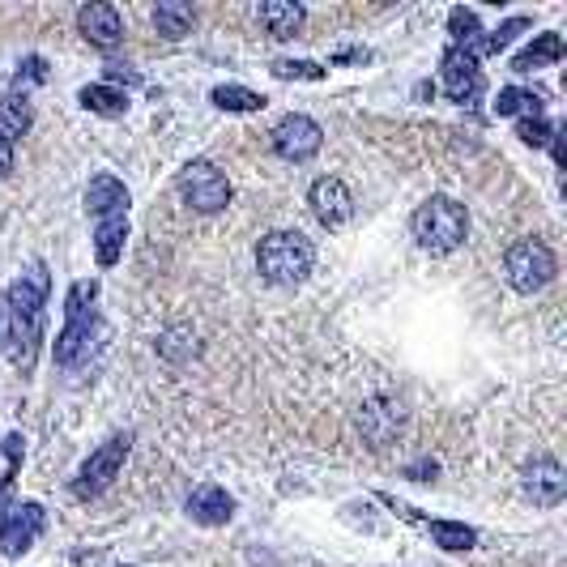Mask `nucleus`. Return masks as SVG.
Returning a JSON list of instances; mask_svg holds the SVG:
<instances>
[{"mask_svg":"<svg viewBox=\"0 0 567 567\" xmlns=\"http://www.w3.org/2000/svg\"><path fill=\"white\" fill-rule=\"evenodd\" d=\"M410 231L418 239V248L444 257V252H457L469 235V213H465L461 201L453 197H427L422 206L414 209Z\"/></svg>","mask_w":567,"mask_h":567,"instance_id":"2","label":"nucleus"},{"mask_svg":"<svg viewBox=\"0 0 567 567\" xmlns=\"http://www.w3.org/2000/svg\"><path fill=\"white\" fill-rule=\"evenodd\" d=\"M257 17L273 39H295V30L304 26V9L295 0H264L257 9Z\"/></svg>","mask_w":567,"mask_h":567,"instance_id":"16","label":"nucleus"},{"mask_svg":"<svg viewBox=\"0 0 567 567\" xmlns=\"http://www.w3.org/2000/svg\"><path fill=\"white\" fill-rule=\"evenodd\" d=\"M427 533H431L435 546H444V551H469V546L478 542V533H473L469 525H457V520H431Z\"/></svg>","mask_w":567,"mask_h":567,"instance_id":"24","label":"nucleus"},{"mask_svg":"<svg viewBox=\"0 0 567 567\" xmlns=\"http://www.w3.org/2000/svg\"><path fill=\"white\" fill-rule=\"evenodd\" d=\"M555 60H564V39L551 30V35H538L525 52L513 60L516 73H533V69H542V64H555Z\"/></svg>","mask_w":567,"mask_h":567,"instance_id":"18","label":"nucleus"},{"mask_svg":"<svg viewBox=\"0 0 567 567\" xmlns=\"http://www.w3.org/2000/svg\"><path fill=\"white\" fill-rule=\"evenodd\" d=\"M155 26H158V35L162 39H184L188 30H193V9L188 4H180V0H162L155 9Z\"/></svg>","mask_w":567,"mask_h":567,"instance_id":"20","label":"nucleus"},{"mask_svg":"<svg viewBox=\"0 0 567 567\" xmlns=\"http://www.w3.org/2000/svg\"><path fill=\"white\" fill-rule=\"evenodd\" d=\"M124 239H128V218H103L95 226V257L103 269H111L120 252H124Z\"/></svg>","mask_w":567,"mask_h":567,"instance_id":"17","label":"nucleus"},{"mask_svg":"<svg viewBox=\"0 0 567 567\" xmlns=\"http://www.w3.org/2000/svg\"><path fill=\"white\" fill-rule=\"evenodd\" d=\"M213 107H222V111H260L264 99H260L257 90H248V86H218L213 95Z\"/></svg>","mask_w":567,"mask_h":567,"instance_id":"25","label":"nucleus"},{"mask_svg":"<svg viewBox=\"0 0 567 567\" xmlns=\"http://www.w3.org/2000/svg\"><path fill=\"white\" fill-rule=\"evenodd\" d=\"M311 244L299 235V231H273V235H264L257 248V269L264 282H273V286H295V282H304L311 273Z\"/></svg>","mask_w":567,"mask_h":567,"instance_id":"3","label":"nucleus"},{"mask_svg":"<svg viewBox=\"0 0 567 567\" xmlns=\"http://www.w3.org/2000/svg\"><path fill=\"white\" fill-rule=\"evenodd\" d=\"M82 107L86 111H95V115H107V120H115V115H124L128 111V99L115 90V86H107V82H95V86H86L82 95Z\"/></svg>","mask_w":567,"mask_h":567,"instance_id":"21","label":"nucleus"},{"mask_svg":"<svg viewBox=\"0 0 567 567\" xmlns=\"http://www.w3.org/2000/svg\"><path fill=\"white\" fill-rule=\"evenodd\" d=\"M273 77H282V82H324L329 73L320 64H311V60H278Z\"/></svg>","mask_w":567,"mask_h":567,"instance_id":"26","label":"nucleus"},{"mask_svg":"<svg viewBox=\"0 0 567 567\" xmlns=\"http://www.w3.org/2000/svg\"><path fill=\"white\" fill-rule=\"evenodd\" d=\"M95 299H99V282H77L69 291V304H64V329L56 337V362L60 367H73V362L86 355L90 337H95Z\"/></svg>","mask_w":567,"mask_h":567,"instance_id":"4","label":"nucleus"},{"mask_svg":"<svg viewBox=\"0 0 567 567\" xmlns=\"http://www.w3.org/2000/svg\"><path fill=\"white\" fill-rule=\"evenodd\" d=\"M495 111L500 115H542V95H533V90H520V86H504L500 90V99H495Z\"/></svg>","mask_w":567,"mask_h":567,"instance_id":"23","label":"nucleus"},{"mask_svg":"<svg viewBox=\"0 0 567 567\" xmlns=\"http://www.w3.org/2000/svg\"><path fill=\"white\" fill-rule=\"evenodd\" d=\"M516 137H520L525 146H546V141L555 137V124H546L542 115H529V120H520V128H516Z\"/></svg>","mask_w":567,"mask_h":567,"instance_id":"28","label":"nucleus"},{"mask_svg":"<svg viewBox=\"0 0 567 567\" xmlns=\"http://www.w3.org/2000/svg\"><path fill=\"white\" fill-rule=\"evenodd\" d=\"M564 491H567V478H564V465L555 457H538V461L525 469V495L542 508H555L564 504Z\"/></svg>","mask_w":567,"mask_h":567,"instance_id":"12","label":"nucleus"},{"mask_svg":"<svg viewBox=\"0 0 567 567\" xmlns=\"http://www.w3.org/2000/svg\"><path fill=\"white\" fill-rule=\"evenodd\" d=\"M448 30H453L457 48L478 60V44H482V30H478V13H473V9H453V13H448Z\"/></svg>","mask_w":567,"mask_h":567,"instance_id":"22","label":"nucleus"},{"mask_svg":"<svg viewBox=\"0 0 567 567\" xmlns=\"http://www.w3.org/2000/svg\"><path fill=\"white\" fill-rule=\"evenodd\" d=\"M308 206H311V213H316L320 226L337 231V226L350 222V213H355V197H350V188H346L337 175H320V180L311 184Z\"/></svg>","mask_w":567,"mask_h":567,"instance_id":"10","label":"nucleus"},{"mask_svg":"<svg viewBox=\"0 0 567 567\" xmlns=\"http://www.w3.org/2000/svg\"><path fill=\"white\" fill-rule=\"evenodd\" d=\"M128 448H133L128 435H111L107 444H99V448L86 457V465H82V473H77V482H73V495H77V500L103 495L107 486L115 482V473L124 469V461H128Z\"/></svg>","mask_w":567,"mask_h":567,"instance_id":"7","label":"nucleus"},{"mask_svg":"<svg viewBox=\"0 0 567 567\" xmlns=\"http://www.w3.org/2000/svg\"><path fill=\"white\" fill-rule=\"evenodd\" d=\"M175 188H180V197L197 209V213H218V209H226V201H231V180H226L213 162H206V158H193V162L180 171Z\"/></svg>","mask_w":567,"mask_h":567,"instance_id":"6","label":"nucleus"},{"mask_svg":"<svg viewBox=\"0 0 567 567\" xmlns=\"http://www.w3.org/2000/svg\"><path fill=\"white\" fill-rule=\"evenodd\" d=\"M48 264H30L13 286H9V308H4V333L13 342V362L22 371L35 367V350L44 337V304H48Z\"/></svg>","mask_w":567,"mask_h":567,"instance_id":"1","label":"nucleus"},{"mask_svg":"<svg viewBox=\"0 0 567 567\" xmlns=\"http://www.w3.org/2000/svg\"><path fill=\"white\" fill-rule=\"evenodd\" d=\"M188 516H193L197 525H206V529H218V525H226V520L235 516V500H231L222 486H197V491L188 495Z\"/></svg>","mask_w":567,"mask_h":567,"instance_id":"15","label":"nucleus"},{"mask_svg":"<svg viewBox=\"0 0 567 567\" xmlns=\"http://www.w3.org/2000/svg\"><path fill=\"white\" fill-rule=\"evenodd\" d=\"M320 146H324V133H320V124L311 115L295 111V115L278 120V128H273V150L286 162H308V158L320 155Z\"/></svg>","mask_w":567,"mask_h":567,"instance_id":"9","label":"nucleus"},{"mask_svg":"<svg viewBox=\"0 0 567 567\" xmlns=\"http://www.w3.org/2000/svg\"><path fill=\"white\" fill-rule=\"evenodd\" d=\"M44 77H48V64H44V56H26L13 82H17V86H30V82H44Z\"/></svg>","mask_w":567,"mask_h":567,"instance_id":"29","label":"nucleus"},{"mask_svg":"<svg viewBox=\"0 0 567 567\" xmlns=\"http://www.w3.org/2000/svg\"><path fill=\"white\" fill-rule=\"evenodd\" d=\"M26 128H30V103H26V95H4L0 99V141H17V137H26Z\"/></svg>","mask_w":567,"mask_h":567,"instance_id":"19","label":"nucleus"},{"mask_svg":"<svg viewBox=\"0 0 567 567\" xmlns=\"http://www.w3.org/2000/svg\"><path fill=\"white\" fill-rule=\"evenodd\" d=\"M444 90L453 103H478V95H482V69L461 48L444 52Z\"/></svg>","mask_w":567,"mask_h":567,"instance_id":"11","label":"nucleus"},{"mask_svg":"<svg viewBox=\"0 0 567 567\" xmlns=\"http://www.w3.org/2000/svg\"><path fill=\"white\" fill-rule=\"evenodd\" d=\"M39 533H44V508L39 504H9L0 495V551L4 555L30 551V542Z\"/></svg>","mask_w":567,"mask_h":567,"instance_id":"8","label":"nucleus"},{"mask_svg":"<svg viewBox=\"0 0 567 567\" xmlns=\"http://www.w3.org/2000/svg\"><path fill=\"white\" fill-rule=\"evenodd\" d=\"M525 26H529L525 17H513V22H504L500 30H491V35H486V39L478 44V56H500V52H504V48H508V44H513L516 35L525 30Z\"/></svg>","mask_w":567,"mask_h":567,"instance_id":"27","label":"nucleus"},{"mask_svg":"<svg viewBox=\"0 0 567 567\" xmlns=\"http://www.w3.org/2000/svg\"><path fill=\"white\" fill-rule=\"evenodd\" d=\"M504 273L513 282V291L520 295H533L542 286H551L555 278V252L542 244V239H516L504 257Z\"/></svg>","mask_w":567,"mask_h":567,"instance_id":"5","label":"nucleus"},{"mask_svg":"<svg viewBox=\"0 0 567 567\" xmlns=\"http://www.w3.org/2000/svg\"><path fill=\"white\" fill-rule=\"evenodd\" d=\"M9 171H13V146L0 141V175H9Z\"/></svg>","mask_w":567,"mask_h":567,"instance_id":"30","label":"nucleus"},{"mask_svg":"<svg viewBox=\"0 0 567 567\" xmlns=\"http://www.w3.org/2000/svg\"><path fill=\"white\" fill-rule=\"evenodd\" d=\"M77 30L95 44V48H120V39H124V22H120V13L111 9V4H86L82 13H77Z\"/></svg>","mask_w":567,"mask_h":567,"instance_id":"13","label":"nucleus"},{"mask_svg":"<svg viewBox=\"0 0 567 567\" xmlns=\"http://www.w3.org/2000/svg\"><path fill=\"white\" fill-rule=\"evenodd\" d=\"M86 209L103 222V218H124L128 213V188L115 175H95L86 188Z\"/></svg>","mask_w":567,"mask_h":567,"instance_id":"14","label":"nucleus"}]
</instances>
